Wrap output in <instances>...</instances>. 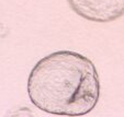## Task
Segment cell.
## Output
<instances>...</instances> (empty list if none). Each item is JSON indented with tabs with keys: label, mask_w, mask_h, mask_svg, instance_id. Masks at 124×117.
<instances>
[{
	"label": "cell",
	"mask_w": 124,
	"mask_h": 117,
	"mask_svg": "<svg viewBox=\"0 0 124 117\" xmlns=\"http://www.w3.org/2000/svg\"><path fill=\"white\" fill-rule=\"evenodd\" d=\"M28 94L31 103L45 113L82 116L98 104L100 79L88 57L73 50H58L33 67Z\"/></svg>",
	"instance_id": "cell-1"
},
{
	"label": "cell",
	"mask_w": 124,
	"mask_h": 117,
	"mask_svg": "<svg viewBox=\"0 0 124 117\" xmlns=\"http://www.w3.org/2000/svg\"><path fill=\"white\" fill-rule=\"evenodd\" d=\"M68 6L85 20L113 22L124 15V0H67Z\"/></svg>",
	"instance_id": "cell-2"
}]
</instances>
